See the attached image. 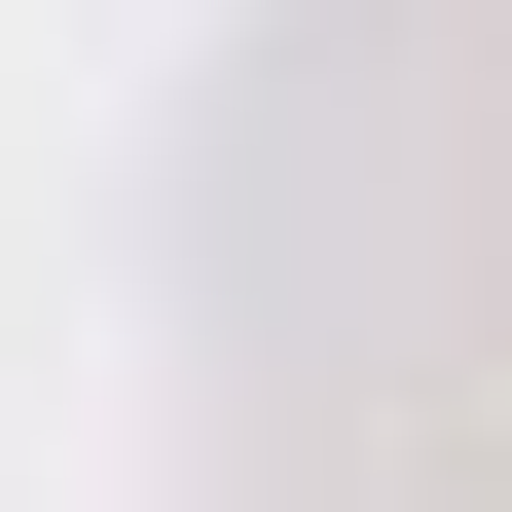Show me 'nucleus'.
<instances>
[]
</instances>
